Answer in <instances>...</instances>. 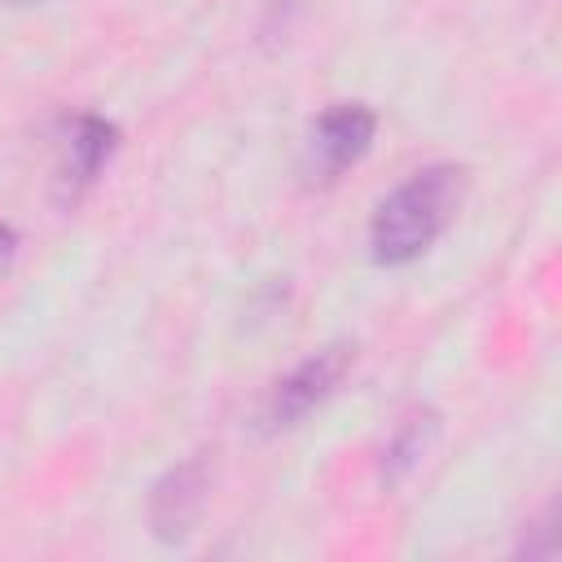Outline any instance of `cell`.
I'll use <instances>...</instances> for the list:
<instances>
[{"label":"cell","instance_id":"obj_1","mask_svg":"<svg viewBox=\"0 0 562 562\" xmlns=\"http://www.w3.org/2000/svg\"><path fill=\"white\" fill-rule=\"evenodd\" d=\"M470 171L461 162H426L400 180L369 220V255L382 268H404L422 259L457 220L465 202Z\"/></svg>","mask_w":562,"mask_h":562},{"label":"cell","instance_id":"obj_2","mask_svg":"<svg viewBox=\"0 0 562 562\" xmlns=\"http://www.w3.org/2000/svg\"><path fill=\"white\" fill-rule=\"evenodd\" d=\"M351 364H356V347H347V342H329V347L303 356L268 395V408H263L268 430H290L307 413H316L342 386Z\"/></svg>","mask_w":562,"mask_h":562},{"label":"cell","instance_id":"obj_3","mask_svg":"<svg viewBox=\"0 0 562 562\" xmlns=\"http://www.w3.org/2000/svg\"><path fill=\"white\" fill-rule=\"evenodd\" d=\"M378 136V114L364 101H338L316 114L312 136H307V180L334 184L347 167H356Z\"/></svg>","mask_w":562,"mask_h":562},{"label":"cell","instance_id":"obj_4","mask_svg":"<svg viewBox=\"0 0 562 562\" xmlns=\"http://www.w3.org/2000/svg\"><path fill=\"white\" fill-rule=\"evenodd\" d=\"M211 501V465L202 457H189L180 465H171L154 492H149V527L158 540L167 544H180L193 536L202 509Z\"/></svg>","mask_w":562,"mask_h":562},{"label":"cell","instance_id":"obj_5","mask_svg":"<svg viewBox=\"0 0 562 562\" xmlns=\"http://www.w3.org/2000/svg\"><path fill=\"white\" fill-rule=\"evenodd\" d=\"M114 149H119V127L105 114H79L66 136V167H61L66 198H79L110 167Z\"/></svg>","mask_w":562,"mask_h":562},{"label":"cell","instance_id":"obj_6","mask_svg":"<svg viewBox=\"0 0 562 562\" xmlns=\"http://www.w3.org/2000/svg\"><path fill=\"white\" fill-rule=\"evenodd\" d=\"M435 435H439V413L435 408H413L395 426V435L386 439V448H382V479L386 483H400L408 470H417V461L430 452Z\"/></svg>","mask_w":562,"mask_h":562},{"label":"cell","instance_id":"obj_7","mask_svg":"<svg viewBox=\"0 0 562 562\" xmlns=\"http://www.w3.org/2000/svg\"><path fill=\"white\" fill-rule=\"evenodd\" d=\"M18 246H22V237H18V228L0 220V277H4V272H9V263L18 259Z\"/></svg>","mask_w":562,"mask_h":562}]
</instances>
